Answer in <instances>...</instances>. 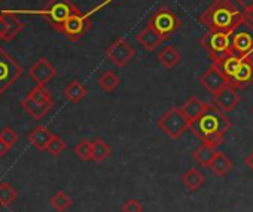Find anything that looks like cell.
<instances>
[{"mask_svg":"<svg viewBox=\"0 0 253 212\" xmlns=\"http://www.w3.org/2000/svg\"><path fill=\"white\" fill-rule=\"evenodd\" d=\"M21 105H23V109H24L33 119L39 121V119H42L43 116L48 115V112L52 109L54 102L51 101V102H45V104H43V102H38V101L32 99L30 96H26V98L21 101Z\"/></svg>","mask_w":253,"mask_h":212,"instance_id":"cell-16","label":"cell"},{"mask_svg":"<svg viewBox=\"0 0 253 212\" xmlns=\"http://www.w3.org/2000/svg\"><path fill=\"white\" fill-rule=\"evenodd\" d=\"M64 96L70 101V102H81L85 95H86V88L79 82V80H72L66 88H64Z\"/></svg>","mask_w":253,"mask_h":212,"instance_id":"cell-24","label":"cell"},{"mask_svg":"<svg viewBox=\"0 0 253 212\" xmlns=\"http://www.w3.org/2000/svg\"><path fill=\"white\" fill-rule=\"evenodd\" d=\"M231 49L243 60L253 58V23L249 18L231 31Z\"/></svg>","mask_w":253,"mask_h":212,"instance_id":"cell-4","label":"cell"},{"mask_svg":"<svg viewBox=\"0 0 253 212\" xmlns=\"http://www.w3.org/2000/svg\"><path fill=\"white\" fill-rule=\"evenodd\" d=\"M9 150H11V146L8 143H5L2 138H0V157H3Z\"/></svg>","mask_w":253,"mask_h":212,"instance_id":"cell-37","label":"cell"},{"mask_svg":"<svg viewBox=\"0 0 253 212\" xmlns=\"http://www.w3.org/2000/svg\"><path fill=\"white\" fill-rule=\"evenodd\" d=\"M91 143H92V160L94 162L100 163V162H103L104 159H107L110 156L112 150H110V147L107 146V143L103 138L97 137Z\"/></svg>","mask_w":253,"mask_h":212,"instance_id":"cell-27","label":"cell"},{"mask_svg":"<svg viewBox=\"0 0 253 212\" xmlns=\"http://www.w3.org/2000/svg\"><path fill=\"white\" fill-rule=\"evenodd\" d=\"M182 54L176 49V46H167L164 48L160 54H158V60L160 62L167 67V68H173L176 67L180 61H182Z\"/></svg>","mask_w":253,"mask_h":212,"instance_id":"cell-22","label":"cell"},{"mask_svg":"<svg viewBox=\"0 0 253 212\" xmlns=\"http://www.w3.org/2000/svg\"><path fill=\"white\" fill-rule=\"evenodd\" d=\"M137 42L148 51V52H152L155 51L164 40L166 37H163L158 31H155L149 24L146 26V29H143L137 36H136Z\"/></svg>","mask_w":253,"mask_h":212,"instance_id":"cell-15","label":"cell"},{"mask_svg":"<svg viewBox=\"0 0 253 212\" xmlns=\"http://www.w3.org/2000/svg\"><path fill=\"white\" fill-rule=\"evenodd\" d=\"M216 147H211V146H207V144H201L194 153H192V157L195 159V162L201 166H210V163L213 162L214 156H216Z\"/></svg>","mask_w":253,"mask_h":212,"instance_id":"cell-23","label":"cell"},{"mask_svg":"<svg viewBox=\"0 0 253 212\" xmlns=\"http://www.w3.org/2000/svg\"><path fill=\"white\" fill-rule=\"evenodd\" d=\"M91 14H76L73 17H70L61 27H60V33H63L69 40H79L89 29H91Z\"/></svg>","mask_w":253,"mask_h":212,"instance_id":"cell-9","label":"cell"},{"mask_svg":"<svg viewBox=\"0 0 253 212\" xmlns=\"http://www.w3.org/2000/svg\"><path fill=\"white\" fill-rule=\"evenodd\" d=\"M5 30H6V17L5 14H0V40H3Z\"/></svg>","mask_w":253,"mask_h":212,"instance_id":"cell-36","label":"cell"},{"mask_svg":"<svg viewBox=\"0 0 253 212\" xmlns=\"http://www.w3.org/2000/svg\"><path fill=\"white\" fill-rule=\"evenodd\" d=\"M213 96H214V104L217 105V107L223 113L232 112L237 107V105L240 104V101H241V98L238 95V91L234 86H231V85H228L226 88H223L220 92H217Z\"/></svg>","mask_w":253,"mask_h":212,"instance_id":"cell-13","label":"cell"},{"mask_svg":"<svg viewBox=\"0 0 253 212\" xmlns=\"http://www.w3.org/2000/svg\"><path fill=\"white\" fill-rule=\"evenodd\" d=\"M72 205V199L61 190H58L52 197H51V206L58 211V212H66Z\"/></svg>","mask_w":253,"mask_h":212,"instance_id":"cell-29","label":"cell"},{"mask_svg":"<svg viewBox=\"0 0 253 212\" xmlns=\"http://www.w3.org/2000/svg\"><path fill=\"white\" fill-rule=\"evenodd\" d=\"M244 163H246V166L253 172V150L246 156V159H244Z\"/></svg>","mask_w":253,"mask_h":212,"instance_id":"cell-38","label":"cell"},{"mask_svg":"<svg viewBox=\"0 0 253 212\" xmlns=\"http://www.w3.org/2000/svg\"><path fill=\"white\" fill-rule=\"evenodd\" d=\"M106 55L116 67H125L133 60L136 51L125 37H119L107 48Z\"/></svg>","mask_w":253,"mask_h":212,"instance_id":"cell-10","label":"cell"},{"mask_svg":"<svg viewBox=\"0 0 253 212\" xmlns=\"http://www.w3.org/2000/svg\"><path fill=\"white\" fill-rule=\"evenodd\" d=\"M2 14H5V17H6V30H5V34H3V40L5 42H11L24 30V24L12 12L3 11Z\"/></svg>","mask_w":253,"mask_h":212,"instance_id":"cell-19","label":"cell"},{"mask_svg":"<svg viewBox=\"0 0 253 212\" xmlns=\"http://www.w3.org/2000/svg\"><path fill=\"white\" fill-rule=\"evenodd\" d=\"M0 138H2L5 143H8L11 147L18 141V135H17V134H15V131H14L12 128H9V126H8V128H5L2 132H0Z\"/></svg>","mask_w":253,"mask_h":212,"instance_id":"cell-34","label":"cell"},{"mask_svg":"<svg viewBox=\"0 0 253 212\" xmlns=\"http://www.w3.org/2000/svg\"><path fill=\"white\" fill-rule=\"evenodd\" d=\"M64 150H66V143L60 137L52 135V138H51V141H49V144L46 147V151L51 156H60Z\"/></svg>","mask_w":253,"mask_h":212,"instance_id":"cell-32","label":"cell"},{"mask_svg":"<svg viewBox=\"0 0 253 212\" xmlns=\"http://www.w3.org/2000/svg\"><path fill=\"white\" fill-rule=\"evenodd\" d=\"M244 20H247L244 11L237 8L231 0H214L200 17L201 24L207 30L232 31Z\"/></svg>","mask_w":253,"mask_h":212,"instance_id":"cell-2","label":"cell"},{"mask_svg":"<svg viewBox=\"0 0 253 212\" xmlns=\"http://www.w3.org/2000/svg\"><path fill=\"white\" fill-rule=\"evenodd\" d=\"M121 212H143V206L139 200L128 199L121 206Z\"/></svg>","mask_w":253,"mask_h":212,"instance_id":"cell-33","label":"cell"},{"mask_svg":"<svg viewBox=\"0 0 253 212\" xmlns=\"http://www.w3.org/2000/svg\"><path fill=\"white\" fill-rule=\"evenodd\" d=\"M23 74V67L0 48V95H3Z\"/></svg>","mask_w":253,"mask_h":212,"instance_id":"cell-8","label":"cell"},{"mask_svg":"<svg viewBox=\"0 0 253 212\" xmlns=\"http://www.w3.org/2000/svg\"><path fill=\"white\" fill-rule=\"evenodd\" d=\"M235 2L244 11L247 18H250L253 15V0H235Z\"/></svg>","mask_w":253,"mask_h":212,"instance_id":"cell-35","label":"cell"},{"mask_svg":"<svg viewBox=\"0 0 253 212\" xmlns=\"http://www.w3.org/2000/svg\"><path fill=\"white\" fill-rule=\"evenodd\" d=\"M17 196H18L17 190L11 184H8L5 181L0 182V205H2V206H9L17 199Z\"/></svg>","mask_w":253,"mask_h":212,"instance_id":"cell-28","label":"cell"},{"mask_svg":"<svg viewBox=\"0 0 253 212\" xmlns=\"http://www.w3.org/2000/svg\"><path fill=\"white\" fill-rule=\"evenodd\" d=\"M249 20H250V21H252V23H253V15H252V17H250V18H249Z\"/></svg>","mask_w":253,"mask_h":212,"instance_id":"cell-39","label":"cell"},{"mask_svg":"<svg viewBox=\"0 0 253 212\" xmlns=\"http://www.w3.org/2000/svg\"><path fill=\"white\" fill-rule=\"evenodd\" d=\"M148 24L155 31H158L163 37L169 39L173 33H176L180 29L182 21L179 20V17L176 15V12H173L171 9L163 6L157 12H154V15L151 17V20H149Z\"/></svg>","mask_w":253,"mask_h":212,"instance_id":"cell-7","label":"cell"},{"mask_svg":"<svg viewBox=\"0 0 253 212\" xmlns=\"http://www.w3.org/2000/svg\"><path fill=\"white\" fill-rule=\"evenodd\" d=\"M252 113H253V109H252Z\"/></svg>","mask_w":253,"mask_h":212,"instance_id":"cell-41","label":"cell"},{"mask_svg":"<svg viewBox=\"0 0 253 212\" xmlns=\"http://www.w3.org/2000/svg\"><path fill=\"white\" fill-rule=\"evenodd\" d=\"M57 74V70L55 67L46 60V58H41L38 60L29 70V76L38 83V85H42L45 86L51 79H54Z\"/></svg>","mask_w":253,"mask_h":212,"instance_id":"cell-12","label":"cell"},{"mask_svg":"<svg viewBox=\"0 0 253 212\" xmlns=\"http://www.w3.org/2000/svg\"><path fill=\"white\" fill-rule=\"evenodd\" d=\"M232 128L231 121L216 104H209V109L194 122L189 129L201 141L211 147H217L223 143V135Z\"/></svg>","mask_w":253,"mask_h":212,"instance_id":"cell-1","label":"cell"},{"mask_svg":"<svg viewBox=\"0 0 253 212\" xmlns=\"http://www.w3.org/2000/svg\"><path fill=\"white\" fill-rule=\"evenodd\" d=\"M182 112L185 113V116L191 121V122H194L195 119H198L207 109H209V104L207 102H204V101H201L198 96H191L189 99H186V102L182 105Z\"/></svg>","mask_w":253,"mask_h":212,"instance_id":"cell-17","label":"cell"},{"mask_svg":"<svg viewBox=\"0 0 253 212\" xmlns=\"http://www.w3.org/2000/svg\"><path fill=\"white\" fill-rule=\"evenodd\" d=\"M52 135H54V134H52L46 126H42V125H41V126H36V128L30 132L29 141H30L32 146H35L38 150L46 151V147H48V144H49Z\"/></svg>","mask_w":253,"mask_h":212,"instance_id":"cell-18","label":"cell"},{"mask_svg":"<svg viewBox=\"0 0 253 212\" xmlns=\"http://www.w3.org/2000/svg\"><path fill=\"white\" fill-rule=\"evenodd\" d=\"M232 166H234L232 160H231L225 153L217 151L216 156H214V159H213V162L210 163L209 168L211 169V172H213L214 175L223 177V175H226V174L232 169Z\"/></svg>","mask_w":253,"mask_h":212,"instance_id":"cell-21","label":"cell"},{"mask_svg":"<svg viewBox=\"0 0 253 212\" xmlns=\"http://www.w3.org/2000/svg\"><path fill=\"white\" fill-rule=\"evenodd\" d=\"M189 126L191 121L185 116L180 107H171L158 119V128L173 140H177L186 129H189Z\"/></svg>","mask_w":253,"mask_h":212,"instance_id":"cell-6","label":"cell"},{"mask_svg":"<svg viewBox=\"0 0 253 212\" xmlns=\"http://www.w3.org/2000/svg\"><path fill=\"white\" fill-rule=\"evenodd\" d=\"M200 85L209 91L211 95H216L217 92H220L223 88H226L229 85L228 77L219 70V67L216 64H213L211 67H209L201 76H200Z\"/></svg>","mask_w":253,"mask_h":212,"instance_id":"cell-11","label":"cell"},{"mask_svg":"<svg viewBox=\"0 0 253 212\" xmlns=\"http://www.w3.org/2000/svg\"><path fill=\"white\" fill-rule=\"evenodd\" d=\"M81 11L70 2V0H51L41 12L46 21L58 31L60 27L73 15L79 14Z\"/></svg>","mask_w":253,"mask_h":212,"instance_id":"cell-5","label":"cell"},{"mask_svg":"<svg viewBox=\"0 0 253 212\" xmlns=\"http://www.w3.org/2000/svg\"><path fill=\"white\" fill-rule=\"evenodd\" d=\"M200 45L207 51L213 62H217L223 57L232 54L231 49V33L207 30V33L200 39Z\"/></svg>","mask_w":253,"mask_h":212,"instance_id":"cell-3","label":"cell"},{"mask_svg":"<svg viewBox=\"0 0 253 212\" xmlns=\"http://www.w3.org/2000/svg\"><path fill=\"white\" fill-rule=\"evenodd\" d=\"M121 83V79L118 77L116 73H113L112 70H107L104 73L100 74L98 77V86L104 91V92H113L118 85Z\"/></svg>","mask_w":253,"mask_h":212,"instance_id":"cell-26","label":"cell"},{"mask_svg":"<svg viewBox=\"0 0 253 212\" xmlns=\"http://www.w3.org/2000/svg\"><path fill=\"white\" fill-rule=\"evenodd\" d=\"M27 96H30L32 99H35V101H38V102H43V104L52 101L51 92H49L45 86H42V85H38Z\"/></svg>","mask_w":253,"mask_h":212,"instance_id":"cell-31","label":"cell"},{"mask_svg":"<svg viewBox=\"0 0 253 212\" xmlns=\"http://www.w3.org/2000/svg\"><path fill=\"white\" fill-rule=\"evenodd\" d=\"M75 154L84 160V162H88V160H92V143L89 140H81L76 146H75Z\"/></svg>","mask_w":253,"mask_h":212,"instance_id":"cell-30","label":"cell"},{"mask_svg":"<svg viewBox=\"0 0 253 212\" xmlns=\"http://www.w3.org/2000/svg\"><path fill=\"white\" fill-rule=\"evenodd\" d=\"M2 2H3V0H0V3H2Z\"/></svg>","mask_w":253,"mask_h":212,"instance_id":"cell-40","label":"cell"},{"mask_svg":"<svg viewBox=\"0 0 253 212\" xmlns=\"http://www.w3.org/2000/svg\"><path fill=\"white\" fill-rule=\"evenodd\" d=\"M253 83V61L252 60H243L234 76L229 79V85L234 86L237 91L246 89L249 85Z\"/></svg>","mask_w":253,"mask_h":212,"instance_id":"cell-14","label":"cell"},{"mask_svg":"<svg viewBox=\"0 0 253 212\" xmlns=\"http://www.w3.org/2000/svg\"><path fill=\"white\" fill-rule=\"evenodd\" d=\"M182 180H183V184H185L191 191L198 190V188L204 184V181H206L204 175H203L197 168H191L189 171H186V172L183 174Z\"/></svg>","mask_w":253,"mask_h":212,"instance_id":"cell-25","label":"cell"},{"mask_svg":"<svg viewBox=\"0 0 253 212\" xmlns=\"http://www.w3.org/2000/svg\"><path fill=\"white\" fill-rule=\"evenodd\" d=\"M243 62V58L235 55V54H229L226 57H223L222 60H219L217 62H213L219 67V70L228 77V80L234 76V73L237 71V68L240 67V64Z\"/></svg>","mask_w":253,"mask_h":212,"instance_id":"cell-20","label":"cell"}]
</instances>
